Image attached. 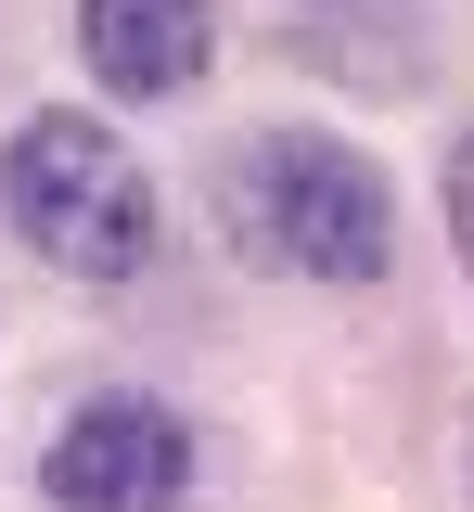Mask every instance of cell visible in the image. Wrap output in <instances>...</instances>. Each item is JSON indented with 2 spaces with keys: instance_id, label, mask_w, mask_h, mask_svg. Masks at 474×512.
Returning a JSON list of instances; mask_svg holds the SVG:
<instances>
[{
  "instance_id": "6da1fadb",
  "label": "cell",
  "mask_w": 474,
  "mask_h": 512,
  "mask_svg": "<svg viewBox=\"0 0 474 512\" xmlns=\"http://www.w3.org/2000/svg\"><path fill=\"white\" fill-rule=\"evenodd\" d=\"M231 231L295 269V282H385V256H398V192L385 167L334 141V128H270V141H244V167H231Z\"/></svg>"
},
{
  "instance_id": "7a4b0ae2",
  "label": "cell",
  "mask_w": 474,
  "mask_h": 512,
  "mask_svg": "<svg viewBox=\"0 0 474 512\" xmlns=\"http://www.w3.org/2000/svg\"><path fill=\"white\" fill-rule=\"evenodd\" d=\"M0 205L77 282H129L154 256V180L129 167V141L103 116H26L13 128V167H0Z\"/></svg>"
},
{
  "instance_id": "3957f363",
  "label": "cell",
  "mask_w": 474,
  "mask_h": 512,
  "mask_svg": "<svg viewBox=\"0 0 474 512\" xmlns=\"http://www.w3.org/2000/svg\"><path fill=\"white\" fill-rule=\"evenodd\" d=\"M39 487H52V512H180L193 436L154 397H77L39 448Z\"/></svg>"
},
{
  "instance_id": "277c9868",
  "label": "cell",
  "mask_w": 474,
  "mask_h": 512,
  "mask_svg": "<svg viewBox=\"0 0 474 512\" xmlns=\"http://www.w3.org/2000/svg\"><path fill=\"white\" fill-rule=\"evenodd\" d=\"M77 52L116 103H180L205 77V0H77Z\"/></svg>"
},
{
  "instance_id": "5b68a950",
  "label": "cell",
  "mask_w": 474,
  "mask_h": 512,
  "mask_svg": "<svg viewBox=\"0 0 474 512\" xmlns=\"http://www.w3.org/2000/svg\"><path fill=\"white\" fill-rule=\"evenodd\" d=\"M449 244L474 256V141H462V154H449Z\"/></svg>"
},
{
  "instance_id": "8992f818",
  "label": "cell",
  "mask_w": 474,
  "mask_h": 512,
  "mask_svg": "<svg viewBox=\"0 0 474 512\" xmlns=\"http://www.w3.org/2000/svg\"><path fill=\"white\" fill-rule=\"evenodd\" d=\"M346 13H385V0H346Z\"/></svg>"
}]
</instances>
